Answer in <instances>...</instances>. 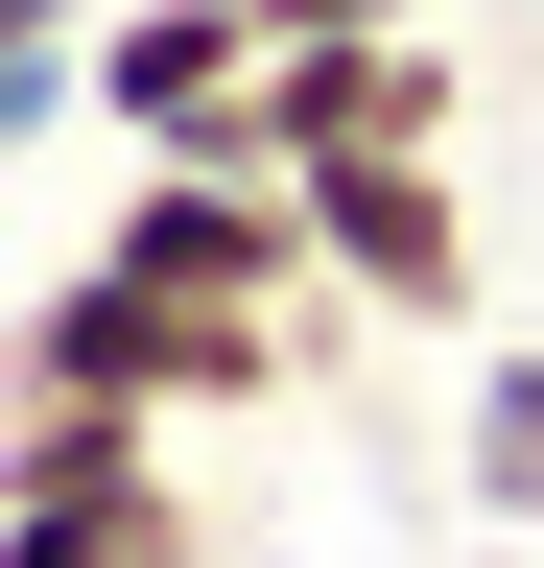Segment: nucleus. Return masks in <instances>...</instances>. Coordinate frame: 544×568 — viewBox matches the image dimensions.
<instances>
[{
	"label": "nucleus",
	"instance_id": "nucleus-2",
	"mask_svg": "<svg viewBox=\"0 0 544 568\" xmlns=\"http://www.w3.org/2000/svg\"><path fill=\"white\" fill-rule=\"evenodd\" d=\"M0 568H189L143 403H0Z\"/></svg>",
	"mask_w": 544,
	"mask_h": 568
},
{
	"label": "nucleus",
	"instance_id": "nucleus-4",
	"mask_svg": "<svg viewBox=\"0 0 544 568\" xmlns=\"http://www.w3.org/2000/svg\"><path fill=\"white\" fill-rule=\"evenodd\" d=\"M260 0H119L95 24V119L143 142V166H237V95H260Z\"/></svg>",
	"mask_w": 544,
	"mask_h": 568
},
{
	"label": "nucleus",
	"instance_id": "nucleus-1",
	"mask_svg": "<svg viewBox=\"0 0 544 568\" xmlns=\"http://www.w3.org/2000/svg\"><path fill=\"white\" fill-rule=\"evenodd\" d=\"M0 379H24V403H143V426H189V403H285L308 379V308H214V284L72 261L24 332H0Z\"/></svg>",
	"mask_w": 544,
	"mask_h": 568
},
{
	"label": "nucleus",
	"instance_id": "nucleus-3",
	"mask_svg": "<svg viewBox=\"0 0 544 568\" xmlns=\"http://www.w3.org/2000/svg\"><path fill=\"white\" fill-rule=\"evenodd\" d=\"M308 190V237L331 284H356L379 332H473V190H450V142H356V166H285Z\"/></svg>",
	"mask_w": 544,
	"mask_h": 568
},
{
	"label": "nucleus",
	"instance_id": "nucleus-5",
	"mask_svg": "<svg viewBox=\"0 0 544 568\" xmlns=\"http://www.w3.org/2000/svg\"><path fill=\"white\" fill-rule=\"evenodd\" d=\"M450 474H473V521H497V545H544V355H473Z\"/></svg>",
	"mask_w": 544,
	"mask_h": 568
},
{
	"label": "nucleus",
	"instance_id": "nucleus-6",
	"mask_svg": "<svg viewBox=\"0 0 544 568\" xmlns=\"http://www.w3.org/2000/svg\"><path fill=\"white\" fill-rule=\"evenodd\" d=\"M285 48H331V24H450V0H260Z\"/></svg>",
	"mask_w": 544,
	"mask_h": 568
}]
</instances>
